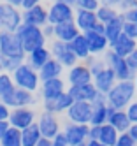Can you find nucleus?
Wrapping results in <instances>:
<instances>
[{"instance_id": "1", "label": "nucleus", "mask_w": 137, "mask_h": 146, "mask_svg": "<svg viewBox=\"0 0 137 146\" xmlns=\"http://www.w3.org/2000/svg\"><path fill=\"white\" fill-rule=\"evenodd\" d=\"M135 85L134 81H118L116 85L111 88V92L105 95L107 106L118 109V111H125L126 108L134 102L135 97Z\"/></svg>"}, {"instance_id": "2", "label": "nucleus", "mask_w": 137, "mask_h": 146, "mask_svg": "<svg viewBox=\"0 0 137 146\" xmlns=\"http://www.w3.org/2000/svg\"><path fill=\"white\" fill-rule=\"evenodd\" d=\"M13 81H14V86L21 88V90H26L35 93L40 86V78H39V70H35L32 65H28L26 62L21 64L13 74Z\"/></svg>"}, {"instance_id": "3", "label": "nucleus", "mask_w": 137, "mask_h": 146, "mask_svg": "<svg viewBox=\"0 0 137 146\" xmlns=\"http://www.w3.org/2000/svg\"><path fill=\"white\" fill-rule=\"evenodd\" d=\"M16 35L21 40V46H23L25 55H30L32 51L46 46V37L42 35V28L30 27V25H21L19 30L16 32Z\"/></svg>"}, {"instance_id": "4", "label": "nucleus", "mask_w": 137, "mask_h": 146, "mask_svg": "<svg viewBox=\"0 0 137 146\" xmlns=\"http://www.w3.org/2000/svg\"><path fill=\"white\" fill-rule=\"evenodd\" d=\"M21 25H23L21 9H16L5 2H0V30L16 34Z\"/></svg>"}, {"instance_id": "5", "label": "nucleus", "mask_w": 137, "mask_h": 146, "mask_svg": "<svg viewBox=\"0 0 137 146\" xmlns=\"http://www.w3.org/2000/svg\"><path fill=\"white\" fill-rule=\"evenodd\" d=\"M104 62H105V65L114 72V76H116L118 81H134L135 74L128 69L126 60L118 56L114 51H111V49L105 51V53H104Z\"/></svg>"}, {"instance_id": "6", "label": "nucleus", "mask_w": 137, "mask_h": 146, "mask_svg": "<svg viewBox=\"0 0 137 146\" xmlns=\"http://www.w3.org/2000/svg\"><path fill=\"white\" fill-rule=\"evenodd\" d=\"M49 51H51V58H55L63 69H65V67L72 69L74 65L79 64L77 56L72 53L70 44H67V42H62V40H51Z\"/></svg>"}, {"instance_id": "7", "label": "nucleus", "mask_w": 137, "mask_h": 146, "mask_svg": "<svg viewBox=\"0 0 137 146\" xmlns=\"http://www.w3.org/2000/svg\"><path fill=\"white\" fill-rule=\"evenodd\" d=\"M0 53L7 58H26L18 35L5 30H0Z\"/></svg>"}, {"instance_id": "8", "label": "nucleus", "mask_w": 137, "mask_h": 146, "mask_svg": "<svg viewBox=\"0 0 137 146\" xmlns=\"http://www.w3.org/2000/svg\"><path fill=\"white\" fill-rule=\"evenodd\" d=\"M74 14H76V9L74 7H69V5L56 0V2H53L48 7V23L56 27V25H62V23L74 21Z\"/></svg>"}, {"instance_id": "9", "label": "nucleus", "mask_w": 137, "mask_h": 146, "mask_svg": "<svg viewBox=\"0 0 137 146\" xmlns=\"http://www.w3.org/2000/svg\"><path fill=\"white\" fill-rule=\"evenodd\" d=\"M74 23H76V27L79 28L81 34H88V32H102L104 34V25L99 23L97 14H95V13L76 9V14H74Z\"/></svg>"}, {"instance_id": "10", "label": "nucleus", "mask_w": 137, "mask_h": 146, "mask_svg": "<svg viewBox=\"0 0 137 146\" xmlns=\"http://www.w3.org/2000/svg\"><path fill=\"white\" fill-rule=\"evenodd\" d=\"M0 102H4L7 108L16 109V108H30L35 104V95L32 92L16 88L14 92H11L9 95H5L4 99H0Z\"/></svg>"}, {"instance_id": "11", "label": "nucleus", "mask_w": 137, "mask_h": 146, "mask_svg": "<svg viewBox=\"0 0 137 146\" xmlns=\"http://www.w3.org/2000/svg\"><path fill=\"white\" fill-rule=\"evenodd\" d=\"M91 111H93V104H90V102H76L74 100V104L67 111V118H69L70 123L90 125Z\"/></svg>"}, {"instance_id": "12", "label": "nucleus", "mask_w": 137, "mask_h": 146, "mask_svg": "<svg viewBox=\"0 0 137 146\" xmlns=\"http://www.w3.org/2000/svg\"><path fill=\"white\" fill-rule=\"evenodd\" d=\"M9 127H14L18 130H23L26 127H30L32 123H35V111L30 108H16L11 109L9 114Z\"/></svg>"}, {"instance_id": "13", "label": "nucleus", "mask_w": 137, "mask_h": 146, "mask_svg": "<svg viewBox=\"0 0 137 146\" xmlns=\"http://www.w3.org/2000/svg\"><path fill=\"white\" fill-rule=\"evenodd\" d=\"M35 123H37V127H39V130H40V135H42V137L53 139L55 135H58V134L62 132L60 121H58V118H56V114H51V113L42 111L40 116H39V120H37Z\"/></svg>"}, {"instance_id": "14", "label": "nucleus", "mask_w": 137, "mask_h": 146, "mask_svg": "<svg viewBox=\"0 0 137 146\" xmlns=\"http://www.w3.org/2000/svg\"><path fill=\"white\" fill-rule=\"evenodd\" d=\"M21 18H23V25H30V27H37L42 28L44 25H48V9L44 5H35L21 11Z\"/></svg>"}, {"instance_id": "15", "label": "nucleus", "mask_w": 137, "mask_h": 146, "mask_svg": "<svg viewBox=\"0 0 137 146\" xmlns=\"http://www.w3.org/2000/svg\"><path fill=\"white\" fill-rule=\"evenodd\" d=\"M88 130H90V125H77V123L69 121L62 132L65 134L69 146H79L88 141Z\"/></svg>"}, {"instance_id": "16", "label": "nucleus", "mask_w": 137, "mask_h": 146, "mask_svg": "<svg viewBox=\"0 0 137 146\" xmlns=\"http://www.w3.org/2000/svg\"><path fill=\"white\" fill-rule=\"evenodd\" d=\"M67 92L76 102H90V104H93L100 97V92L93 86V83H86V85H79V86H69Z\"/></svg>"}, {"instance_id": "17", "label": "nucleus", "mask_w": 137, "mask_h": 146, "mask_svg": "<svg viewBox=\"0 0 137 146\" xmlns=\"http://www.w3.org/2000/svg\"><path fill=\"white\" fill-rule=\"evenodd\" d=\"M93 86L97 88L100 93H104V95H107V93L111 92V88L118 83V79H116V76H114V72L105 65L99 74H95L93 76Z\"/></svg>"}, {"instance_id": "18", "label": "nucleus", "mask_w": 137, "mask_h": 146, "mask_svg": "<svg viewBox=\"0 0 137 146\" xmlns=\"http://www.w3.org/2000/svg\"><path fill=\"white\" fill-rule=\"evenodd\" d=\"M74 104V99L69 95V92L62 93L56 99H51V100H42V106H44V111L46 113H51V114H58V113H67L69 108Z\"/></svg>"}, {"instance_id": "19", "label": "nucleus", "mask_w": 137, "mask_h": 146, "mask_svg": "<svg viewBox=\"0 0 137 146\" xmlns=\"http://www.w3.org/2000/svg\"><path fill=\"white\" fill-rule=\"evenodd\" d=\"M67 88H65V81L62 78H56V79H48V81H42L40 83V95H42V100H51V99H56L58 95L65 93Z\"/></svg>"}, {"instance_id": "20", "label": "nucleus", "mask_w": 137, "mask_h": 146, "mask_svg": "<svg viewBox=\"0 0 137 146\" xmlns=\"http://www.w3.org/2000/svg\"><path fill=\"white\" fill-rule=\"evenodd\" d=\"M67 81H69V86H79V85H86V83H91L93 78H91V72L90 69L84 65V64H79L74 65L72 69H69L67 72Z\"/></svg>"}, {"instance_id": "21", "label": "nucleus", "mask_w": 137, "mask_h": 146, "mask_svg": "<svg viewBox=\"0 0 137 146\" xmlns=\"http://www.w3.org/2000/svg\"><path fill=\"white\" fill-rule=\"evenodd\" d=\"M77 35H81V32H79V28L76 27L74 21L62 23V25L55 27V40H62V42L70 44Z\"/></svg>"}, {"instance_id": "22", "label": "nucleus", "mask_w": 137, "mask_h": 146, "mask_svg": "<svg viewBox=\"0 0 137 146\" xmlns=\"http://www.w3.org/2000/svg\"><path fill=\"white\" fill-rule=\"evenodd\" d=\"M84 35L88 39V46H90V53L91 55L99 56V55L105 53V51L109 49V42H107V39H105V35L102 32H88Z\"/></svg>"}, {"instance_id": "23", "label": "nucleus", "mask_w": 137, "mask_h": 146, "mask_svg": "<svg viewBox=\"0 0 137 146\" xmlns=\"http://www.w3.org/2000/svg\"><path fill=\"white\" fill-rule=\"evenodd\" d=\"M109 49L111 51H114L118 56H121V58H126L130 53H134V51L137 49V42L134 39H130V37H126L125 34H121L120 37H118V40H116L114 44H111L109 46Z\"/></svg>"}, {"instance_id": "24", "label": "nucleus", "mask_w": 137, "mask_h": 146, "mask_svg": "<svg viewBox=\"0 0 137 146\" xmlns=\"http://www.w3.org/2000/svg\"><path fill=\"white\" fill-rule=\"evenodd\" d=\"M123 23H125V19H123V16L120 13L118 18H114L113 21H109L107 25H104V35H105V39H107L109 46L114 44L116 40H118V37L123 34Z\"/></svg>"}, {"instance_id": "25", "label": "nucleus", "mask_w": 137, "mask_h": 146, "mask_svg": "<svg viewBox=\"0 0 137 146\" xmlns=\"http://www.w3.org/2000/svg\"><path fill=\"white\" fill-rule=\"evenodd\" d=\"M49 60H51V51H49L48 46L39 48V49H35V51H32L30 55H26V64L32 65L35 70H40Z\"/></svg>"}, {"instance_id": "26", "label": "nucleus", "mask_w": 137, "mask_h": 146, "mask_svg": "<svg viewBox=\"0 0 137 146\" xmlns=\"http://www.w3.org/2000/svg\"><path fill=\"white\" fill-rule=\"evenodd\" d=\"M70 49H72V53L77 56V60L79 62H84L91 53H90V46H88V39H86V35L84 34H81V35H77L76 39L70 42Z\"/></svg>"}, {"instance_id": "27", "label": "nucleus", "mask_w": 137, "mask_h": 146, "mask_svg": "<svg viewBox=\"0 0 137 146\" xmlns=\"http://www.w3.org/2000/svg\"><path fill=\"white\" fill-rule=\"evenodd\" d=\"M62 74H63V67L58 64L55 58H51L48 64L39 70L40 83H42V81H48V79H56V78H62Z\"/></svg>"}, {"instance_id": "28", "label": "nucleus", "mask_w": 137, "mask_h": 146, "mask_svg": "<svg viewBox=\"0 0 137 146\" xmlns=\"http://www.w3.org/2000/svg\"><path fill=\"white\" fill-rule=\"evenodd\" d=\"M107 123L111 125V127H114L120 134H125L126 130L130 129V125H132L130 120H128V116H126V113L125 111H118V109H116L111 116H109Z\"/></svg>"}, {"instance_id": "29", "label": "nucleus", "mask_w": 137, "mask_h": 146, "mask_svg": "<svg viewBox=\"0 0 137 146\" xmlns=\"http://www.w3.org/2000/svg\"><path fill=\"white\" fill-rule=\"evenodd\" d=\"M40 130L37 127V123H32L30 127L21 130V144L23 146H37V143L40 141Z\"/></svg>"}, {"instance_id": "30", "label": "nucleus", "mask_w": 137, "mask_h": 146, "mask_svg": "<svg viewBox=\"0 0 137 146\" xmlns=\"http://www.w3.org/2000/svg\"><path fill=\"white\" fill-rule=\"evenodd\" d=\"M118 137H120V132L114 127H111L109 123H105V125L100 127V139L99 141L104 143L105 146H114L116 141H118Z\"/></svg>"}, {"instance_id": "31", "label": "nucleus", "mask_w": 137, "mask_h": 146, "mask_svg": "<svg viewBox=\"0 0 137 146\" xmlns=\"http://www.w3.org/2000/svg\"><path fill=\"white\" fill-rule=\"evenodd\" d=\"M0 146H23L21 144V130L9 127L7 132L4 134L2 141H0Z\"/></svg>"}, {"instance_id": "32", "label": "nucleus", "mask_w": 137, "mask_h": 146, "mask_svg": "<svg viewBox=\"0 0 137 146\" xmlns=\"http://www.w3.org/2000/svg\"><path fill=\"white\" fill-rule=\"evenodd\" d=\"M97 19H99V23H102V25H107L109 21H113L114 18H118V14H120V11L118 9H111V7H105V5H100L99 9H97Z\"/></svg>"}, {"instance_id": "33", "label": "nucleus", "mask_w": 137, "mask_h": 146, "mask_svg": "<svg viewBox=\"0 0 137 146\" xmlns=\"http://www.w3.org/2000/svg\"><path fill=\"white\" fill-rule=\"evenodd\" d=\"M14 90H16V86H14L13 76L7 74V72H0V99H4L5 95H9Z\"/></svg>"}, {"instance_id": "34", "label": "nucleus", "mask_w": 137, "mask_h": 146, "mask_svg": "<svg viewBox=\"0 0 137 146\" xmlns=\"http://www.w3.org/2000/svg\"><path fill=\"white\" fill-rule=\"evenodd\" d=\"M99 7H100V0H77V4H76V9L90 11V13H97Z\"/></svg>"}, {"instance_id": "35", "label": "nucleus", "mask_w": 137, "mask_h": 146, "mask_svg": "<svg viewBox=\"0 0 137 146\" xmlns=\"http://www.w3.org/2000/svg\"><path fill=\"white\" fill-rule=\"evenodd\" d=\"M123 34H125L126 37H130V39L137 40V25H135V23L125 21V23H123Z\"/></svg>"}, {"instance_id": "36", "label": "nucleus", "mask_w": 137, "mask_h": 146, "mask_svg": "<svg viewBox=\"0 0 137 146\" xmlns=\"http://www.w3.org/2000/svg\"><path fill=\"white\" fill-rule=\"evenodd\" d=\"M114 146H137V143L125 132V134H120V137H118V141H116Z\"/></svg>"}, {"instance_id": "37", "label": "nucleus", "mask_w": 137, "mask_h": 146, "mask_svg": "<svg viewBox=\"0 0 137 146\" xmlns=\"http://www.w3.org/2000/svg\"><path fill=\"white\" fill-rule=\"evenodd\" d=\"M132 9H137V0H121L118 5L120 13H126V11H132Z\"/></svg>"}, {"instance_id": "38", "label": "nucleus", "mask_w": 137, "mask_h": 146, "mask_svg": "<svg viewBox=\"0 0 137 146\" xmlns=\"http://www.w3.org/2000/svg\"><path fill=\"white\" fill-rule=\"evenodd\" d=\"M125 113H126V116H128L130 123H137V100H134L130 106L125 109Z\"/></svg>"}, {"instance_id": "39", "label": "nucleus", "mask_w": 137, "mask_h": 146, "mask_svg": "<svg viewBox=\"0 0 137 146\" xmlns=\"http://www.w3.org/2000/svg\"><path fill=\"white\" fill-rule=\"evenodd\" d=\"M125 60H126V65H128V69L134 72V74H137V49L134 51V53H130Z\"/></svg>"}, {"instance_id": "40", "label": "nucleus", "mask_w": 137, "mask_h": 146, "mask_svg": "<svg viewBox=\"0 0 137 146\" xmlns=\"http://www.w3.org/2000/svg\"><path fill=\"white\" fill-rule=\"evenodd\" d=\"M51 141H53V146H69V141H67V137H65V134H63V132H60L58 135H55Z\"/></svg>"}, {"instance_id": "41", "label": "nucleus", "mask_w": 137, "mask_h": 146, "mask_svg": "<svg viewBox=\"0 0 137 146\" xmlns=\"http://www.w3.org/2000/svg\"><path fill=\"white\" fill-rule=\"evenodd\" d=\"M42 35H44L46 37V40L48 39H51V40H55V27H53V25H44V27H42Z\"/></svg>"}, {"instance_id": "42", "label": "nucleus", "mask_w": 137, "mask_h": 146, "mask_svg": "<svg viewBox=\"0 0 137 146\" xmlns=\"http://www.w3.org/2000/svg\"><path fill=\"white\" fill-rule=\"evenodd\" d=\"M99 139H100V127H90L88 141H99Z\"/></svg>"}, {"instance_id": "43", "label": "nucleus", "mask_w": 137, "mask_h": 146, "mask_svg": "<svg viewBox=\"0 0 137 146\" xmlns=\"http://www.w3.org/2000/svg\"><path fill=\"white\" fill-rule=\"evenodd\" d=\"M11 114V108H7L4 102H0V121H7Z\"/></svg>"}, {"instance_id": "44", "label": "nucleus", "mask_w": 137, "mask_h": 146, "mask_svg": "<svg viewBox=\"0 0 137 146\" xmlns=\"http://www.w3.org/2000/svg\"><path fill=\"white\" fill-rule=\"evenodd\" d=\"M121 0H100V5H105V7H111V9H118Z\"/></svg>"}, {"instance_id": "45", "label": "nucleus", "mask_w": 137, "mask_h": 146, "mask_svg": "<svg viewBox=\"0 0 137 146\" xmlns=\"http://www.w3.org/2000/svg\"><path fill=\"white\" fill-rule=\"evenodd\" d=\"M42 0H25L23 2V7H21V11H25V9H30V7H35V5H40Z\"/></svg>"}, {"instance_id": "46", "label": "nucleus", "mask_w": 137, "mask_h": 146, "mask_svg": "<svg viewBox=\"0 0 137 146\" xmlns=\"http://www.w3.org/2000/svg\"><path fill=\"white\" fill-rule=\"evenodd\" d=\"M126 134H128L130 137L137 143V123H132V125H130V129L126 130Z\"/></svg>"}, {"instance_id": "47", "label": "nucleus", "mask_w": 137, "mask_h": 146, "mask_svg": "<svg viewBox=\"0 0 137 146\" xmlns=\"http://www.w3.org/2000/svg\"><path fill=\"white\" fill-rule=\"evenodd\" d=\"M0 72H7V56L0 53Z\"/></svg>"}, {"instance_id": "48", "label": "nucleus", "mask_w": 137, "mask_h": 146, "mask_svg": "<svg viewBox=\"0 0 137 146\" xmlns=\"http://www.w3.org/2000/svg\"><path fill=\"white\" fill-rule=\"evenodd\" d=\"M5 4H9V5H13V7H16V9H21L23 7V2L25 0H4Z\"/></svg>"}, {"instance_id": "49", "label": "nucleus", "mask_w": 137, "mask_h": 146, "mask_svg": "<svg viewBox=\"0 0 137 146\" xmlns=\"http://www.w3.org/2000/svg\"><path fill=\"white\" fill-rule=\"evenodd\" d=\"M7 129H9V121H0V141H2V137L7 132Z\"/></svg>"}, {"instance_id": "50", "label": "nucleus", "mask_w": 137, "mask_h": 146, "mask_svg": "<svg viewBox=\"0 0 137 146\" xmlns=\"http://www.w3.org/2000/svg\"><path fill=\"white\" fill-rule=\"evenodd\" d=\"M37 146H53V141L48 137H40V141L37 143Z\"/></svg>"}, {"instance_id": "51", "label": "nucleus", "mask_w": 137, "mask_h": 146, "mask_svg": "<svg viewBox=\"0 0 137 146\" xmlns=\"http://www.w3.org/2000/svg\"><path fill=\"white\" fill-rule=\"evenodd\" d=\"M58 2H62V4H65V5H69V7H74V9H76L77 0H58Z\"/></svg>"}, {"instance_id": "52", "label": "nucleus", "mask_w": 137, "mask_h": 146, "mask_svg": "<svg viewBox=\"0 0 137 146\" xmlns=\"http://www.w3.org/2000/svg\"><path fill=\"white\" fill-rule=\"evenodd\" d=\"M86 146H105V144L100 141H86Z\"/></svg>"}, {"instance_id": "53", "label": "nucleus", "mask_w": 137, "mask_h": 146, "mask_svg": "<svg viewBox=\"0 0 137 146\" xmlns=\"http://www.w3.org/2000/svg\"><path fill=\"white\" fill-rule=\"evenodd\" d=\"M134 85H135V90H137V74H135V78H134Z\"/></svg>"}, {"instance_id": "54", "label": "nucleus", "mask_w": 137, "mask_h": 146, "mask_svg": "<svg viewBox=\"0 0 137 146\" xmlns=\"http://www.w3.org/2000/svg\"><path fill=\"white\" fill-rule=\"evenodd\" d=\"M79 146H86V143H84V144H79Z\"/></svg>"}, {"instance_id": "55", "label": "nucleus", "mask_w": 137, "mask_h": 146, "mask_svg": "<svg viewBox=\"0 0 137 146\" xmlns=\"http://www.w3.org/2000/svg\"><path fill=\"white\" fill-rule=\"evenodd\" d=\"M51 2H56V0H51Z\"/></svg>"}, {"instance_id": "56", "label": "nucleus", "mask_w": 137, "mask_h": 146, "mask_svg": "<svg viewBox=\"0 0 137 146\" xmlns=\"http://www.w3.org/2000/svg\"><path fill=\"white\" fill-rule=\"evenodd\" d=\"M135 42H137V40H135Z\"/></svg>"}]
</instances>
